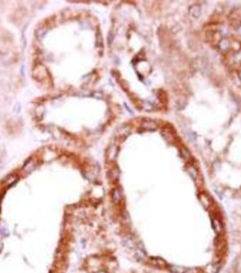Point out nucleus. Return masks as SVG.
Masks as SVG:
<instances>
[{"mask_svg":"<svg viewBox=\"0 0 241 273\" xmlns=\"http://www.w3.org/2000/svg\"><path fill=\"white\" fill-rule=\"evenodd\" d=\"M161 137H162L165 140H167V141H171L172 139V134H171L169 131H162V132H161Z\"/></svg>","mask_w":241,"mask_h":273,"instance_id":"obj_10","label":"nucleus"},{"mask_svg":"<svg viewBox=\"0 0 241 273\" xmlns=\"http://www.w3.org/2000/svg\"><path fill=\"white\" fill-rule=\"evenodd\" d=\"M121 191H120V188H114L113 190V193H112V199H113V201L114 203H119L121 200Z\"/></svg>","mask_w":241,"mask_h":273,"instance_id":"obj_4","label":"nucleus"},{"mask_svg":"<svg viewBox=\"0 0 241 273\" xmlns=\"http://www.w3.org/2000/svg\"><path fill=\"white\" fill-rule=\"evenodd\" d=\"M219 48H220L221 50H227L229 48V44H228V42L227 40H222L219 43Z\"/></svg>","mask_w":241,"mask_h":273,"instance_id":"obj_11","label":"nucleus"},{"mask_svg":"<svg viewBox=\"0 0 241 273\" xmlns=\"http://www.w3.org/2000/svg\"><path fill=\"white\" fill-rule=\"evenodd\" d=\"M34 168H35V161H34L33 159H31L28 160L27 163L24 166V171L26 172V173L31 172V171L34 170Z\"/></svg>","mask_w":241,"mask_h":273,"instance_id":"obj_5","label":"nucleus"},{"mask_svg":"<svg viewBox=\"0 0 241 273\" xmlns=\"http://www.w3.org/2000/svg\"><path fill=\"white\" fill-rule=\"evenodd\" d=\"M132 127L129 125H123L118 129V136L119 137H126L130 134Z\"/></svg>","mask_w":241,"mask_h":273,"instance_id":"obj_2","label":"nucleus"},{"mask_svg":"<svg viewBox=\"0 0 241 273\" xmlns=\"http://www.w3.org/2000/svg\"><path fill=\"white\" fill-rule=\"evenodd\" d=\"M190 14L196 18L200 17V15H201V9H200V7L199 6H197V5L191 6V8H190Z\"/></svg>","mask_w":241,"mask_h":273,"instance_id":"obj_6","label":"nucleus"},{"mask_svg":"<svg viewBox=\"0 0 241 273\" xmlns=\"http://www.w3.org/2000/svg\"><path fill=\"white\" fill-rule=\"evenodd\" d=\"M100 42H101V44H102V36H101L100 34H98V35H97V45H100V44H99Z\"/></svg>","mask_w":241,"mask_h":273,"instance_id":"obj_13","label":"nucleus"},{"mask_svg":"<svg viewBox=\"0 0 241 273\" xmlns=\"http://www.w3.org/2000/svg\"><path fill=\"white\" fill-rule=\"evenodd\" d=\"M17 176L16 174H11L6 179V185H12L15 181H17Z\"/></svg>","mask_w":241,"mask_h":273,"instance_id":"obj_8","label":"nucleus"},{"mask_svg":"<svg viewBox=\"0 0 241 273\" xmlns=\"http://www.w3.org/2000/svg\"><path fill=\"white\" fill-rule=\"evenodd\" d=\"M34 74L36 77H45L46 76L47 72H46V69L45 68V67H43V66L39 65V66H37V67L34 68Z\"/></svg>","mask_w":241,"mask_h":273,"instance_id":"obj_3","label":"nucleus"},{"mask_svg":"<svg viewBox=\"0 0 241 273\" xmlns=\"http://www.w3.org/2000/svg\"><path fill=\"white\" fill-rule=\"evenodd\" d=\"M117 151H118V149H117V147L115 146H113L111 148H109V150H108V157H109V159H115V157L117 155Z\"/></svg>","mask_w":241,"mask_h":273,"instance_id":"obj_7","label":"nucleus"},{"mask_svg":"<svg viewBox=\"0 0 241 273\" xmlns=\"http://www.w3.org/2000/svg\"><path fill=\"white\" fill-rule=\"evenodd\" d=\"M156 127H157L156 123H154V121H152V120H144L141 123V128L148 130V131H153L156 129Z\"/></svg>","mask_w":241,"mask_h":273,"instance_id":"obj_1","label":"nucleus"},{"mask_svg":"<svg viewBox=\"0 0 241 273\" xmlns=\"http://www.w3.org/2000/svg\"><path fill=\"white\" fill-rule=\"evenodd\" d=\"M180 155H181L182 159L184 160H189V159H190V153H189L186 148H184V147L180 149Z\"/></svg>","mask_w":241,"mask_h":273,"instance_id":"obj_9","label":"nucleus"},{"mask_svg":"<svg viewBox=\"0 0 241 273\" xmlns=\"http://www.w3.org/2000/svg\"><path fill=\"white\" fill-rule=\"evenodd\" d=\"M235 29H236L237 34L241 36V23H239V25L235 27Z\"/></svg>","mask_w":241,"mask_h":273,"instance_id":"obj_12","label":"nucleus"},{"mask_svg":"<svg viewBox=\"0 0 241 273\" xmlns=\"http://www.w3.org/2000/svg\"><path fill=\"white\" fill-rule=\"evenodd\" d=\"M239 79H240V81H241V71H239Z\"/></svg>","mask_w":241,"mask_h":273,"instance_id":"obj_14","label":"nucleus"}]
</instances>
